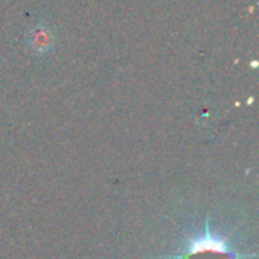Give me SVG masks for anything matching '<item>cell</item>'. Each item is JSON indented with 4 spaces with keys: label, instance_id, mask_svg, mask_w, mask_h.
Instances as JSON below:
<instances>
[{
    "label": "cell",
    "instance_id": "obj_1",
    "mask_svg": "<svg viewBox=\"0 0 259 259\" xmlns=\"http://www.w3.org/2000/svg\"><path fill=\"white\" fill-rule=\"evenodd\" d=\"M255 253H240L231 247L228 238L212 231L209 219L203 225V231L187 238L184 247L176 255L161 256L162 259H249Z\"/></svg>",
    "mask_w": 259,
    "mask_h": 259
}]
</instances>
